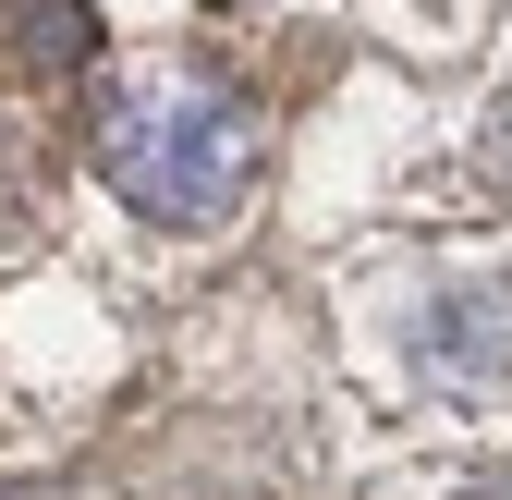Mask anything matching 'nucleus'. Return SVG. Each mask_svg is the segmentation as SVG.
Masks as SVG:
<instances>
[{"mask_svg":"<svg viewBox=\"0 0 512 500\" xmlns=\"http://www.w3.org/2000/svg\"><path fill=\"white\" fill-rule=\"evenodd\" d=\"M427 354L452 366V379L500 366V354H512V318H500V293H464V318H439V330H427Z\"/></svg>","mask_w":512,"mask_h":500,"instance_id":"nucleus-3","label":"nucleus"},{"mask_svg":"<svg viewBox=\"0 0 512 500\" xmlns=\"http://www.w3.org/2000/svg\"><path fill=\"white\" fill-rule=\"evenodd\" d=\"M13 49H25V74H86L98 61V13L86 0H13Z\"/></svg>","mask_w":512,"mask_h":500,"instance_id":"nucleus-2","label":"nucleus"},{"mask_svg":"<svg viewBox=\"0 0 512 500\" xmlns=\"http://www.w3.org/2000/svg\"><path fill=\"white\" fill-rule=\"evenodd\" d=\"M220 13H256V0H220Z\"/></svg>","mask_w":512,"mask_h":500,"instance_id":"nucleus-4","label":"nucleus"},{"mask_svg":"<svg viewBox=\"0 0 512 500\" xmlns=\"http://www.w3.org/2000/svg\"><path fill=\"white\" fill-rule=\"evenodd\" d=\"M244 159H256V135H244V110H220V98H122L98 122V171L147 220H220L244 196Z\"/></svg>","mask_w":512,"mask_h":500,"instance_id":"nucleus-1","label":"nucleus"}]
</instances>
